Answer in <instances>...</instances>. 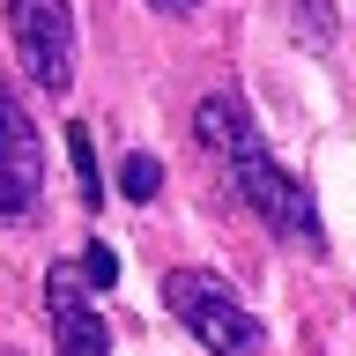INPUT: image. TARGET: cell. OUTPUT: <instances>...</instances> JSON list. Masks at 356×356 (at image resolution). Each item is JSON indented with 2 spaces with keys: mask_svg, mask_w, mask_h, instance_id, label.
Instances as JSON below:
<instances>
[{
  "mask_svg": "<svg viewBox=\"0 0 356 356\" xmlns=\"http://www.w3.org/2000/svg\"><path fill=\"white\" fill-rule=\"evenodd\" d=\"M119 193L127 200H156L163 193V163H156V156H127V163H119Z\"/></svg>",
  "mask_w": 356,
  "mask_h": 356,
  "instance_id": "8",
  "label": "cell"
},
{
  "mask_svg": "<svg viewBox=\"0 0 356 356\" xmlns=\"http://www.w3.org/2000/svg\"><path fill=\"white\" fill-rule=\"evenodd\" d=\"M8 38H15L38 89H52V97L74 89V15H67V0H8Z\"/></svg>",
  "mask_w": 356,
  "mask_h": 356,
  "instance_id": "3",
  "label": "cell"
},
{
  "mask_svg": "<svg viewBox=\"0 0 356 356\" xmlns=\"http://www.w3.org/2000/svg\"><path fill=\"white\" fill-rule=\"evenodd\" d=\"M230 186H238V200H245V208H252L282 245H297V252H327V230H319V216H312V193L260 149V141L230 156Z\"/></svg>",
  "mask_w": 356,
  "mask_h": 356,
  "instance_id": "2",
  "label": "cell"
},
{
  "mask_svg": "<svg viewBox=\"0 0 356 356\" xmlns=\"http://www.w3.org/2000/svg\"><path fill=\"white\" fill-rule=\"evenodd\" d=\"M156 15H186V8H200V0H149Z\"/></svg>",
  "mask_w": 356,
  "mask_h": 356,
  "instance_id": "11",
  "label": "cell"
},
{
  "mask_svg": "<svg viewBox=\"0 0 356 356\" xmlns=\"http://www.w3.org/2000/svg\"><path fill=\"white\" fill-rule=\"evenodd\" d=\"M289 8H297V38H305V44H334V30H327L334 8H327V0H289Z\"/></svg>",
  "mask_w": 356,
  "mask_h": 356,
  "instance_id": "9",
  "label": "cell"
},
{
  "mask_svg": "<svg viewBox=\"0 0 356 356\" xmlns=\"http://www.w3.org/2000/svg\"><path fill=\"white\" fill-rule=\"evenodd\" d=\"M82 267H89V282H97V289H111V282H119V252H111V245H89V252H82Z\"/></svg>",
  "mask_w": 356,
  "mask_h": 356,
  "instance_id": "10",
  "label": "cell"
},
{
  "mask_svg": "<svg viewBox=\"0 0 356 356\" xmlns=\"http://www.w3.org/2000/svg\"><path fill=\"white\" fill-rule=\"evenodd\" d=\"M44 200V141L22 97L0 82V222H22Z\"/></svg>",
  "mask_w": 356,
  "mask_h": 356,
  "instance_id": "4",
  "label": "cell"
},
{
  "mask_svg": "<svg viewBox=\"0 0 356 356\" xmlns=\"http://www.w3.org/2000/svg\"><path fill=\"white\" fill-rule=\"evenodd\" d=\"M67 156H74L82 208H104V171H97V141H89V127H67Z\"/></svg>",
  "mask_w": 356,
  "mask_h": 356,
  "instance_id": "7",
  "label": "cell"
},
{
  "mask_svg": "<svg viewBox=\"0 0 356 356\" xmlns=\"http://www.w3.org/2000/svg\"><path fill=\"white\" fill-rule=\"evenodd\" d=\"M163 305H171V319H186V334L208 356H260V319L230 297V282L200 275V267H171L163 275Z\"/></svg>",
  "mask_w": 356,
  "mask_h": 356,
  "instance_id": "1",
  "label": "cell"
},
{
  "mask_svg": "<svg viewBox=\"0 0 356 356\" xmlns=\"http://www.w3.org/2000/svg\"><path fill=\"white\" fill-rule=\"evenodd\" d=\"M52 341H60V356H111V327L89 305H60L52 312Z\"/></svg>",
  "mask_w": 356,
  "mask_h": 356,
  "instance_id": "6",
  "label": "cell"
},
{
  "mask_svg": "<svg viewBox=\"0 0 356 356\" xmlns=\"http://www.w3.org/2000/svg\"><path fill=\"white\" fill-rule=\"evenodd\" d=\"M193 134H200L216 156H238V149H252V141H260V127H252V111H245L238 89H216V97H200V104H193Z\"/></svg>",
  "mask_w": 356,
  "mask_h": 356,
  "instance_id": "5",
  "label": "cell"
}]
</instances>
